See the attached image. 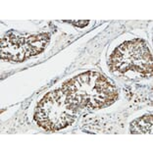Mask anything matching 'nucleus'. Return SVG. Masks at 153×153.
Masks as SVG:
<instances>
[{"label":"nucleus","mask_w":153,"mask_h":153,"mask_svg":"<svg viewBox=\"0 0 153 153\" xmlns=\"http://www.w3.org/2000/svg\"><path fill=\"white\" fill-rule=\"evenodd\" d=\"M48 42L47 33L27 34L10 30L1 39L0 56L10 62H23L41 53Z\"/></svg>","instance_id":"4"},{"label":"nucleus","mask_w":153,"mask_h":153,"mask_svg":"<svg viewBox=\"0 0 153 153\" xmlns=\"http://www.w3.org/2000/svg\"><path fill=\"white\" fill-rule=\"evenodd\" d=\"M61 89L67 99L79 109H99L113 104L118 89L103 75L86 72L65 82Z\"/></svg>","instance_id":"1"},{"label":"nucleus","mask_w":153,"mask_h":153,"mask_svg":"<svg viewBox=\"0 0 153 153\" xmlns=\"http://www.w3.org/2000/svg\"><path fill=\"white\" fill-rule=\"evenodd\" d=\"M152 115H144L131 124V134H152Z\"/></svg>","instance_id":"5"},{"label":"nucleus","mask_w":153,"mask_h":153,"mask_svg":"<svg viewBox=\"0 0 153 153\" xmlns=\"http://www.w3.org/2000/svg\"><path fill=\"white\" fill-rule=\"evenodd\" d=\"M114 74L130 79L150 78L152 76V55L145 41L128 40L119 45L109 59Z\"/></svg>","instance_id":"2"},{"label":"nucleus","mask_w":153,"mask_h":153,"mask_svg":"<svg viewBox=\"0 0 153 153\" xmlns=\"http://www.w3.org/2000/svg\"><path fill=\"white\" fill-rule=\"evenodd\" d=\"M76 106L67 99L61 88L49 91L40 100L34 111V120L46 131H59L70 126L79 115Z\"/></svg>","instance_id":"3"},{"label":"nucleus","mask_w":153,"mask_h":153,"mask_svg":"<svg viewBox=\"0 0 153 153\" xmlns=\"http://www.w3.org/2000/svg\"><path fill=\"white\" fill-rule=\"evenodd\" d=\"M74 25H76V26H78V27H85V26H86L88 24V21H79V22H76V23H73Z\"/></svg>","instance_id":"6"}]
</instances>
